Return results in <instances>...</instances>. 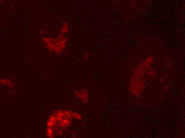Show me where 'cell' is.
<instances>
[{
    "label": "cell",
    "mask_w": 185,
    "mask_h": 138,
    "mask_svg": "<svg viewBox=\"0 0 185 138\" xmlns=\"http://www.w3.org/2000/svg\"><path fill=\"white\" fill-rule=\"evenodd\" d=\"M0 3H1V1H0Z\"/></svg>",
    "instance_id": "4"
},
{
    "label": "cell",
    "mask_w": 185,
    "mask_h": 138,
    "mask_svg": "<svg viewBox=\"0 0 185 138\" xmlns=\"http://www.w3.org/2000/svg\"><path fill=\"white\" fill-rule=\"evenodd\" d=\"M42 41L49 51L56 54H61L66 48L67 39L63 35L60 34L56 38L44 37Z\"/></svg>",
    "instance_id": "1"
},
{
    "label": "cell",
    "mask_w": 185,
    "mask_h": 138,
    "mask_svg": "<svg viewBox=\"0 0 185 138\" xmlns=\"http://www.w3.org/2000/svg\"><path fill=\"white\" fill-rule=\"evenodd\" d=\"M68 31H69V26L68 24L66 22L63 23L60 30V34L64 35V34L68 33Z\"/></svg>",
    "instance_id": "2"
},
{
    "label": "cell",
    "mask_w": 185,
    "mask_h": 138,
    "mask_svg": "<svg viewBox=\"0 0 185 138\" xmlns=\"http://www.w3.org/2000/svg\"><path fill=\"white\" fill-rule=\"evenodd\" d=\"M0 84H7L10 88H13V84H12L10 80L7 79H0Z\"/></svg>",
    "instance_id": "3"
}]
</instances>
